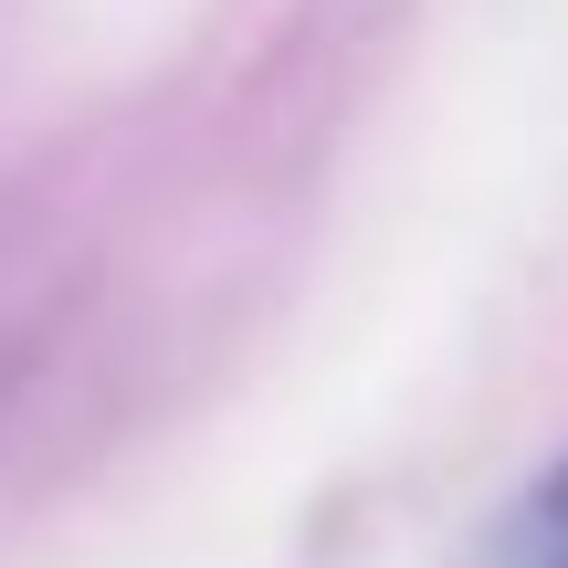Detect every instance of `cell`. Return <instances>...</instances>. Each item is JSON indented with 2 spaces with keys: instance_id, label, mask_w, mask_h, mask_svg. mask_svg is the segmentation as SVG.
I'll use <instances>...</instances> for the list:
<instances>
[{
  "instance_id": "1",
  "label": "cell",
  "mask_w": 568,
  "mask_h": 568,
  "mask_svg": "<svg viewBox=\"0 0 568 568\" xmlns=\"http://www.w3.org/2000/svg\"><path fill=\"white\" fill-rule=\"evenodd\" d=\"M485 568H568V453L516 485V506L485 537Z\"/></svg>"
}]
</instances>
